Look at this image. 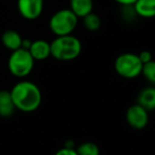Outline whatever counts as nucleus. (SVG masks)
Instances as JSON below:
<instances>
[{
	"mask_svg": "<svg viewBox=\"0 0 155 155\" xmlns=\"http://www.w3.org/2000/svg\"><path fill=\"white\" fill-rule=\"evenodd\" d=\"M12 100L16 110L32 113L40 107L42 94L36 84L30 80H21L10 90Z\"/></svg>",
	"mask_w": 155,
	"mask_h": 155,
	"instance_id": "f257e3e1",
	"label": "nucleus"
},
{
	"mask_svg": "<svg viewBox=\"0 0 155 155\" xmlns=\"http://www.w3.org/2000/svg\"><path fill=\"white\" fill-rule=\"evenodd\" d=\"M51 45V56L60 61H70L77 58L81 53L82 45L77 37L70 35L56 36Z\"/></svg>",
	"mask_w": 155,
	"mask_h": 155,
	"instance_id": "f03ea898",
	"label": "nucleus"
},
{
	"mask_svg": "<svg viewBox=\"0 0 155 155\" xmlns=\"http://www.w3.org/2000/svg\"><path fill=\"white\" fill-rule=\"evenodd\" d=\"M35 60L29 50L19 48L12 51L8 60V71L12 75L18 78L27 77L34 69Z\"/></svg>",
	"mask_w": 155,
	"mask_h": 155,
	"instance_id": "7ed1b4c3",
	"label": "nucleus"
},
{
	"mask_svg": "<svg viewBox=\"0 0 155 155\" xmlns=\"http://www.w3.org/2000/svg\"><path fill=\"white\" fill-rule=\"evenodd\" d=\"M77 23L78 17L70 8H62L51 17L49 27L56 36H63L72 34Z\"/></svg>",
	"mask_w": 155,
	"mask_h": 155,
	"instance_id": "20e7f679",
	"label": "nucleus"
},
{
	"mask_svg": "<svg viewBox=\"0 0 155 155\" xmlns=\"http://www.w3.org/2000/svg\"><path fill=\"white\" fill-rule=\"evenodd\" d=\"M114 68L119 76L126 79H133L141 74L143 62L137 54L124 53L115 59Z\"/></svg>",
	"mask_w": 155,
	"mask_h": 155,
	"instance_id": "39448f33",
	"label": "nucleus"
},
{
	"mask_svg": "<svg viewBox=\"0 0 155 155\" xmlns=\"http://www.w3.org/2000/svg\"><path fill=\"white\" fill-rule=\"evenodd\" d=\"M126 119L131 128L135 130H143L149 124V111L136 102L128 108Z\"/></svg>",
	"mask_w": 155,
	"mask_h": 155,
	"instance_id": "423d86ee",
	"label": "nucleus"
},
{
	"mask_svg": "<svg viewBox=\"0 0 155 155\" xmlns=\"http://www.w3.org/2000/svg\"><path fill=\"white\" fill-rule=\"evenodd\" d=\"M18 12L27 20H35L43 11V0H18Z\"/></svg>",
	"mask_w": 155,
	"mask_h": 155,
	"instance_id": "0eeeda50",
	"label": "nucleus"
},
{
	"mask_svg": "<svg viewBox=\"0 0 155 155\" xmlns=\"http://www.w3.org/2000/svg\"><path fill=\"white\" fill-rule=\"evenodd\" d=\"M29 51L34 60H45L51 56V45L48 41L38 39L32 41Z\"/></svg>",
	"mask_w": 155,
	"mask_h": 155,
	"instance_id": "6e6552de",
	"label": "nucleus"
},
{
	"mask_svg": "<svg viewBox=\"0 0 155 155\" xmlns=\"http://www.w3.org/2000/svg\"><path fill=\"white\" fill-rule=\"evenodd\" d=\"M137 104L143 106L146 110H155V87H146L139 92L137 96Z\"/></svg>",
	"mask_w": 155,
	"mask_h": 155,
	"instance_id": "1a4fd4ad",
	"label": "nucleus"
},
{
	"mask_svg": "<svg viewBox=\"0 0 155 155\" xmlns=\"http://www.w3.org/2000/svg\"><path fill=\"white\" fill-rule=\"evenodd\" d=\"M137 16L143 18L155 17V0H136L133 4Z\"/></svg>",
	"mask_w": 155,
	"mask_h": 155,
	"instance_id": "9d476101",
	"label": "nucleus"
},
{
	"mask_svg": "<svg viewBox=\"0 0 155 155\" xmlns=\"http://www.w3.org/2000/svg\"><path fill=\"white\" fill-rule=\"evenodd\" d=\"M15 106L10 91L0 90V117L8 118L15 112Z\"/></svg>",
	"mask_w": 155,
	"mask_h": 155,
	"instance_id": "9b49d317",
	"label": "nucleus"
},
{
	"mask_svg": "<svg viewBox=\"0 0 155 155\" xmlns=\"http://www.w3.org/2000/svg\"><path fill=\"white\" fill-rule=\"evenodd\" d=\"M70 10L78 18H82L93 11V0H70Z\"/></svg>",
	"mask_w": 155,
	"mask_h": 155,
	"instance_id": "f8f14e48",
	"label": "nucleus"
},
{
	"mask_svg": "<svg viewBox=\"0 0 155 155\" xmlns=\"http://www.w3.org/2000/svg\"><path fill=\"white\" fill-rule=\"evenodd\" d=\"M1 41L2 45L8 50L15 51V50L21 48L22 37L20 36V34L18 32L14 31V30H8V31H5L2 34Z\"/></svg>",
	"mask_w": 155,
	"mask_h": 155,
	"instance_id": "ddd939ff",
	"label": "nucleus"
},
{
	"mask_svg": "<svg viewBox=\"0 0 155 155\" xmlns=\"http://www.w3.org/2000/svg\"><path fill=\"white\" fill-rule=\"evenodd\" d=\"M82 22H84V28H86L88 31H91V32L97 31V30H99V28L101 27V20H100L99 16L94 14L93 12H91L90 14L82 17Z\"/></svg>",
	"mask_w": 155,
	"mask_h": 155,
	"instance_id": "4468645a",
	"label": "nucleus"
},
{
	"mask_svg": "<svg viewBox=\"0 0 155 155\" xmlns=\"http://www.w3.org/2000/svg\"><path fill=\"white\" fill-rule=\"evenodd\" d=\"M78 155H100V149L95 143L86 141L76 148Z\"/></svg>",
	"mask_w": 155,
	"mask_h": 155,
	"instance_id": "2eb2a0df",
	"label": "nucleus"
},
{
	"mask_svg": "<svg viewBox=\"0 0 155 155\" xmlns=\"http://www.w3.org/2000/svg\"><path fill=\"white\" fill-rule=\"evenodd\" d=\"M141 74L143 75L147 81L155 86V60L152 59L149 62L143 63Z\"/></svg>",
	"mask_w": 155,
	"mask_h": 155,
	"instance_id": "dca6fc26",
	"label": "nucleus"
},
{
	"mask_svg": "<svg viewBox=\"0 0 155 155\" xmlns=\"http://www.w3.org/2000/svg\"><path fill=\"white\" fill-rule=\"evenodd\" d=\"M121 16L124 17V20H133L135 17H138L135 12L134 8L132 5H121Z\"/></svg>",
	"mask_w": 155,
	"mask_h": 155,
	"instance_id": "f3484780",
	"label": "nucleus"
},
{
	"mask_svg": "<svg viewBox=\"0 0 155 155\" xmlns=\"http://www.w3.org/2000/svg\"><path fill=\"white\" fill-rule=\"evenodd\" d=\"M54 155H78L76 152L75 148H67L63 147L61 149H59Z\"/></svg>",
	"mask_w": 155,
	"mask_h": 155,
	"instance_id": "a211bd4d",
	"label": "nucleus"
},
{
	"mask_svg": "<svg viewBox=\"0 0 155 155\" xmlns=\"http://www.w3.org/2000/svg\"><path fill=\"white\" fill-rule=\"evenodd\" d=\"M137 55H138L140 61L143 62V64L146 62H149L150 60L153 59V56H152L151 52H149V51H141L140 53L137 54Z\"/></svg>",
	"mask_w": 155,
	"mask_h": 155,
	"instance_id": "6ab92c4d",
	"label": "nucleus"
},
{
	"mask_svg": "<svg viewBox=\"0 0 155 155\" xmlns=\"http://www.w3.org/2000/svg\"><path fill=\"white\" fill-rule=\"evenodd\" d=\"M114 1L120 4V5H132L136 0H114Z\"/></svg>",
	"mask_w": 155,
	"mask_h": 155,
	"instance_id": "aec40b11",
	"label": "nucleus"
},
{
	"mask_svg": "<svg viewBox=\"0 0 155 155\" xmlns=\"http://www.w3.org/2000/svg\"><path fill=\"white\" fill-rule=\"evenodd\" d=\"M31 43H32V41L29 40V39H22V42H21V48L29 50L30 47H31Z\"/></svg>",
	"mask_w": 155,
	"mask_h": 155,
	"instance_id": "412c9836",
	"label": "nucleus"
},
{
	"mask_svg": "<svg viewBox=\"0 0 155 155\" xmlns=\"http://www.w3.org/2000/svg\"><path fill=\"white\" fill-rule=\"evenodd\" d=\"M64 147L67 148H75V143H74L73 140H67L64 143Z\"/></svg>",
	"mask_w": 155,
	"mask_h": 155,
	"instance_id": "4be33fe9",
	"label": "nucleus"
}]
</instances>
